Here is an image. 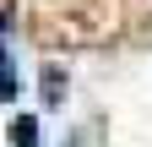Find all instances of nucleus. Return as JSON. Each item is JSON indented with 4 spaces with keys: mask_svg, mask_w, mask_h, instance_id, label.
Instances as JSON below:
<instances>
[{
    "mask_svg": "<svg viewBox=\"0 0 152 147\" xmlns=\"http://www.w3.org/2000/svg\"><path fill=\"white\" fill-rule=\"evenodd\" d=\"M16 87H11V65H6V49H0V98H11Z\"/></svg>",
    "mask_w": 152,
    "mask_h": 147,
    "instance_id": "f257e3e1",
    "label": "nucleus"
}]
</instances>
